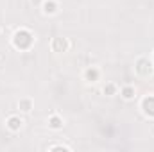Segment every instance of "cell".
Segmentation results:
<instances>
[{"label":"cell","instance_id":"1","mask_svg":"<svg viewBox=\"0 0 154 152\" xmlns=\"http://www.w3.org/2000/svg\"><path fill=\"white\" fill-rule=\"evenodd\" d=\"M29 43H31V38H29L27 32H18V34H16V45H20V47H27Z\"/></svg>","mask_w":154,"mask_h":152}]
</instances>
